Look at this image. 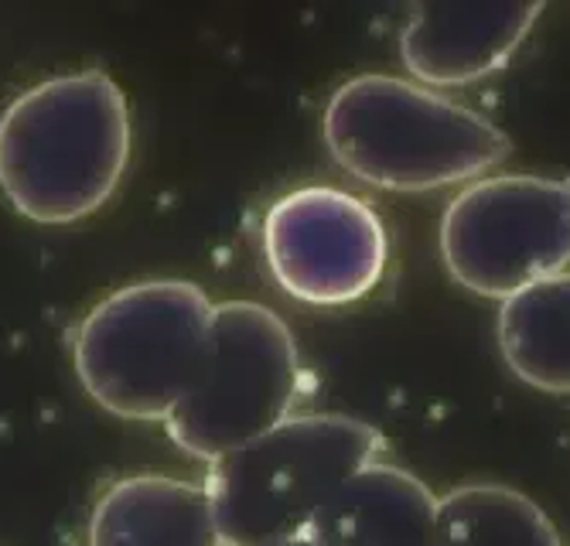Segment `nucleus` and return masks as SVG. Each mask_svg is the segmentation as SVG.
Instances as JSON below:
<instances>
[{
	"label": "nucleus",
	"mask_w": 570,
	"mask_h": 546,
	"mask_svg": "<svg viewBox=\"0 0 570 546\" xmlns=\"http://www.w3.org/2000/svg\"><path fill=\"white\" fill-rule=\"evenodd\" d=\"M124 89L99 69L45 79L0 117V191L38 226L99 212L130 165Z\"/></svg>",
	"instance_id": "nucleus-1"
},
{
	"label": "nucleus",
	"mask_w": 570,
	"mask_h": 546,
	"mask_svg": "<svg viewBox=\"0 0 570 546\" xmlns=\"http://www.w3.org/2000/svg\"><path fill=\"white\" fill-rule=\"evenodd\" d=\"M328 155L362 185L438 191L495 171L512 140L479 110L400 76L366 72L342 82L325 107Z\"/></svg>",
	"instance_id": "nucleus-2"
},
{
	"label": "nucleus",
	"mask_w": 570,
	"mask_h": 546,
	"mask_svg": "<svg viewBox=\"0 0 570 546\" xmlns=\"http://www.w3.org/2000/svg\"><path fill=\"white\" fill-rule=\"evenodd\" d=\"M383 434L348 414H291L216 458L205 492L226 546L304 536L332 495L380 461Z\"/></svg>",
	"instance_id": "nucleus-3"
},
{
	"label": "nucleus",
	"mask_w": 570,
	"mask_h": 546,
	"mask_svg": "<svg viewBox=\"0 0 570 546\" xmlns=\"http://www.w3.org/2000/svg\"><path fill=\"white\" fill-rule=\"evenodd\" d=\"M209 318V294L191 280L127 284L79 321L76 376L120 420H168L191 383Z\"/></svg>",
	"instance_id": "nucleus-4"
},
{
	"label": "nucleus",
	"mask_w": 570,
	"mask_h": 546,
	"mask_svg": "<svg viewBox=\"0 0 570 546\" xmlns=\"http://www.w3.org/2000/svg\"><path fill=\"white\" fill-rule=\"evenodd\" d=\"M297 396L301 353L287 321L256 301H219L191 383L165 424L188 458L213 465L287 420Z\"/></svg>",
	"instance_id": "nucleus-5"
},
{
	"label": "nucleus",
	"mask_w": 570,
	"mask_h": 546,
	"mask_svg": "<svg viewBox=\"0 0 570 546\" xmlns=\"http://www.w3.org/2000/svg\"><path fill=\"white\" fill-rule=\"evenodd\" d=\"M441 260L451 280L505 301L570 270V181L485 175L461 185L441 216Z\"/></svg>",
	"instance_id": "nucleus-6"
},
{
	"label": "nucleus",
	"mask_w": 570,
	"mask_h": 546,
	"mask_svg": "<svg viewBox=\"0 0 570 546\" xmlns=\"http://www.w3.org/2000/svg\"><path fill=\"white\" fill-rule=\"evenodd\" d=\"M274 284L311 308L362 301L386 274L390 236L373 206L332 185L294 188L264 219Z\"/></svg>",
	"instance_id": "nucleus-7"
},
{
	"label": "nucleus",
	"mask_w": 570,
	"mask_h": 546,
	"mask_svg": "<svg viewBox=\"0 0 570 546\" xmlns=\"http://www.w3.org/2000/svg\"><path fill=\"white\" fill-rule=\"evenodd\" d=\"M400 34L406 72L431 86H472L502 69L527 41L547 0H406Z\"/></svg>",
	"instance_id": "nucleus-8"
},
{
	"label": "nucleus",
	"mask_w": 570,
	"mask_h": 546,
	"mask_svg": "<svg viewBox=\"0 0 570 546\" xmlns=\"http://www.w3.org/2000/svg\"><path fill=\"white\" fill-rule=\"evenodd\" d=\"M89 546H226L205 485L165 471H137L99 492Z\"/></svg>",
	"instance_id": "nucleus-9"
},
{
	"label": "nucleus",
	"mask_w": 570,
	"mask_h": 546,
	"mask_svg": "<svg viewBox=\"0 0 570 546\" xmlns=\"http://www.w3.org/2000/svg\"><path fill=\"white\" fill-rule=\"evenodd\" d=\"M438 495L406 468L373 461L355 471L311 523L322 546H431Z\"/></svg>",
	"instance_id": "nucleus-10"
},
{
	"label": "nucleus",
	"mask_w": 570,
	"mask_h": 546,
	"mask_svg": "<svg viewBox=\"0 0 570 546\" xmlns=\"http://www.w3.org/2000/svg\"><path fill=\"white\" fill-rule=\"evenodd\" d=\"M495 338L520 383L553 396L570 393V270L505 297Z\"/></svg>",
	"instance_id": "nucleus-11"
},
{
	"label": "nucleus",
	"mask_w": 570,
	"mask_h": 546,
	"mask_svg": "<svg viewBox=\"0 0 570 546\" xmlns=\"http://www.w3.org/2000/svg\"><path fill=\"white\" fill-rule=\"evenodd\" d=\"M431 546H560V533L530 495L472 482L438 499Z\"/></svg>",
	"instance_id": "nucleus-12"
},
{
	"label": "nucleus",
	"mask_w": 570,
	"mask_h": 546,
	"mask_svg": "<svg viewBox=\"0 0 570 546\" xmlns=\"http://www.w3.org/2000/svg\"><path fill=\"white\" fill-rule=\"evenodd\" d=\"M261 546H322V543H315L307 533L304 536H291V539H274V543H261Z\"/></svg>",
	"instance_id": "nucleus-13"
}]
</instances>
